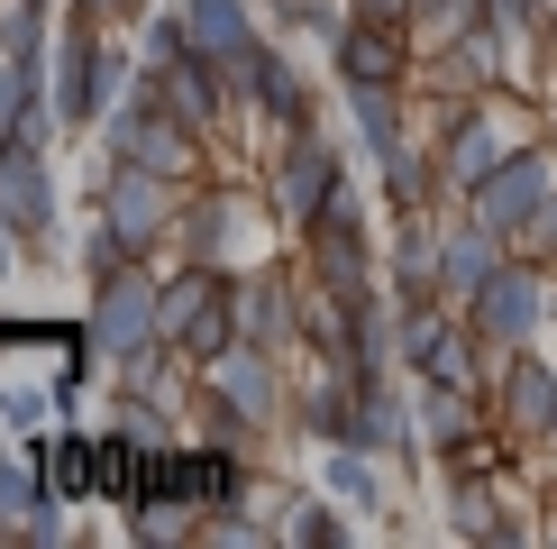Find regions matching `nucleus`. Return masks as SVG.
Here are the masks:
<instances>
[{"mask_svg":"<svg viewBox=\"0 0 557 549\" xmlns=\"http://www.w3.org/2000/svg\"><path fill=\"white\" fill-rule=\"evenodd\" d=\"M540 193H548V174H540V166H503L494 183H484L475 220H484V229H512L521 211H540Z\"/></svg>","mask_w":557,"mask_h":549,"instance_id":"obj_1","label":"nucleus"},{"mask_svg":"<svg viewBox=\"0 0 557 549\" xmlns=\"http://www.w3.org/2000/svg\"><path fill=\"white\" fill-rule=\"evenodd\" d=\"M147 320H165V303H147V284H120V293L101 303V320H91V339H101V349H137Z\"/></svg>","mask_w":557,"mask_h":549,"instance_id":"obj_2","label":"nucleus"},{"mask_svg":"<svg viewBox=\"0 0 557 549\" xmlns=\"http://www.w3.org/2000/svg\"><path fill=\"white\" fill-rule=\"evenodd\" d=\"M110 74H120V64L91 56V37H83L74 56H64V120H91V110L110 101Z\"/></svg>","mask_w":557,"mask_h":549,"instance_id":"obj_3","label":"nucleus"},{"mask_svg":"<svg viewBox=\"0 0 557 549\" xmlns=\"http://www.w3.org/2000/svg\"><path fill=\"white\" fill-rule=\"evenodd\" d=\"M320 202H330V147H320V137H301L293 166H284V211H293V220H311Z\"/></svg>","mask_w":557,"mask_h":549,"instance_id":"obj_4","label":"nucleus"},{"mask_svg":"<svg viewBox=\"0 0 557 549\" xmlns=\"http://www.w3.org/2000/svg\"><path fill=\"white\" fill-rule=\"evenodd\" d=\"M530 320H540V284H521V274H494V284H484V330L521 339Z\"/></svg>","mask_w":557,"mask_h":549,"instance_id":"obj_5","label":"nucleus"},{"mask_svg":"<svg viewBox=\"0 0 557 549\" xmlns=\"http://www.w3.org/2000/svg\"><path fill=\"white\" fill-rule=\"evenodd\" d=\"M120 137H128V166H174V156H183V129L174 120H147V110H128Z\"/></svg>","mask_w":557,"mask_h":549,"instance_id":"obj_6","label":"nucleus"},{"mask_svg":"<svg viewBox=\"0 0 557 549\" xmlns=\"http://www.w3.org/2000/svg\"><path fill=\"white\" fill-rule=\"evenodd\" d=\"M183 28H193L201 46H211V56H238V46H247V19H238V0H193V19H183Z\"/></svg>","mask_w":557,"mask_h":549,"instance_id":"obj_7","label":"nucleus"},{"mask_svg":"<svg viewBox=\"0 0 557 549\" xmlns=\"http://www.w3.org/2000/svg\"><path fill=\"white\" fill-rule=\"evenodd\" d=\"M484 239H494V229L475 220V239L448 247V293H484V284H494V247H484Z\"/></svg>","mask_w":557,"mask_h":549,"instance_id":"obj_8","label":"nucleus"},{"mask_svg":"<svg viewBox=\"0 0 557 549\" xmlns=\"http://www.w3.org/2000/svg\"><path fill=\"white\" fill-rule=\"evenodd\" d=\"M156 211H165V202H156L147 166H137V174L120 183V239H156Z\"/></svg>","mask_w":557,"mask_h":549,"instance_id":"obj_9","label":"nucleus"},{"mask_svg":"<svg viewBox=\"0 0 557 549\" xmlns=\"http://www.w3.org/2000/svg\"><path fill=\"white\" fill-rule=\"evenodd\" d=\"M347 74L357 83H393V37H375V28L347 37Z\"/></svg>","mask_w":557,"mask_h":549,"instance_id":"obj_10","label":"nucleus"},{"mask_svg":"<svg viewBox=\"0 0 557 549\" xmlns=\"http://www.w3.org/2000/svg\"><path fill=\"white\" fill-rule=\"evenodd\" d=\"M494 156H503V137H494V129H467L448 166H457V183H484V174H494Z\"/></svg>","mask_w":557,"mask_h":549,"instance_id":"obj_11","label":"nucleus"},{"mask_svg":"<svg viewBox=\"0 0 557 549\" xmlns=\"http://www.w3.org/2000/svg\"><path fill=\"white\" fill-rule=\"evenodd\" d=\"M512 412H521V422H557V385L548 376H521L512 385Z\"/></svg>","mask_w":557,"mask_h":549,"instance_id":"obj_12","label":"nucleus"},{"mask_svg":"<svg viewBox=\"0 0 557 549\" xmlns=\"http://www.w3.org/2000/svg\"><path fill=\"white\" fill-rule=\"evenodd\" d=\"M228 403L265 412V376H257V357H228Z\"/></svg>","mask_w":557,"mask_h":549,"instance_id":"obj_13","label":"nucleus"},{"mask_svg":"<svg viewBox=\"0 0 557 549\" xmlns=\"http://www.w3.org/2000/svg\"><path fill=\"white\" fill-rule=\"evenodd\" d=\"M430 440H467V403H448V394H430Z\"/></svg>","mask_w":557,"mask_h":549,"instance_id":"obj_14","label":"nucleus"},{"mask_svg":"<svg viewBox=\"0 0 557 549\" xmlns=\"http://www.w3.org/2000/svg\"><path fill=\"white\" fill-rule=\"evenodd\" d=\"M421 10H430V19H467V0H421Z\"/></svg>","mask_w":557,"mask_h":549,"instance_id":"obj_15","label":"nucleus"},{"mask_svg":"<svg viewBox=\"0 0 557 549\" xmlns=\"http://www.w3.org/2000/svg\"><path fill=\"white\" fill-rule=\"evenodd\" d=\"M366 10H375V19H384V10H403V0H366Z\"/></svg>","mask_w":557,"mask_h":549,"instance_id":"obj_16","label":"nucleus"},{"mask_svg":"<svg viewBox=\"0 0 557 549\" xmlns=\"http://www.w3.org/2000/svg\"><path fill=\"white\" fill-rule=\"evenodd\" d=\"M521 10H530V0H512V19H521Z\"/></svg>","mask_w":557,"mask_h":549,"instance_id":"obj_17","label":"nucleus"}]
</instances>
